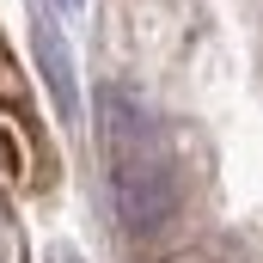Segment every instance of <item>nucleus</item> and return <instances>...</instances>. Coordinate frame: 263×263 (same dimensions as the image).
<instances>
[{"mask_svg": "<svg viewBox=\"0 0 263 263\" xmlns=\"http://www.w3.org/2000/svg\"><path fill=\"white\" fill-rule=\"evenodd\" d=\"M62 6H80V0H62Z\"/></svg>", "mask_w": 263, "mask_h": 263, "instance_id": "obj_2", "label": "nucleus"}, {"mask_svg": "<svg viewBox=\"0 0 263 263\" xmlns=\"http://www.w3.org/2000/svg\"><path fill=\"white\" fill-rule=\"evenodd\" d=\"M98 129H104V153H110V196L129 233H159L172 214H178V172L159 147L153 117L141 110V98L123 86H104L98 92Z\"/></svg>", "mask_w": 263, "mask_h": 263, "instance_id": "obj_1", "label": "nucleus"}]
</instances>
